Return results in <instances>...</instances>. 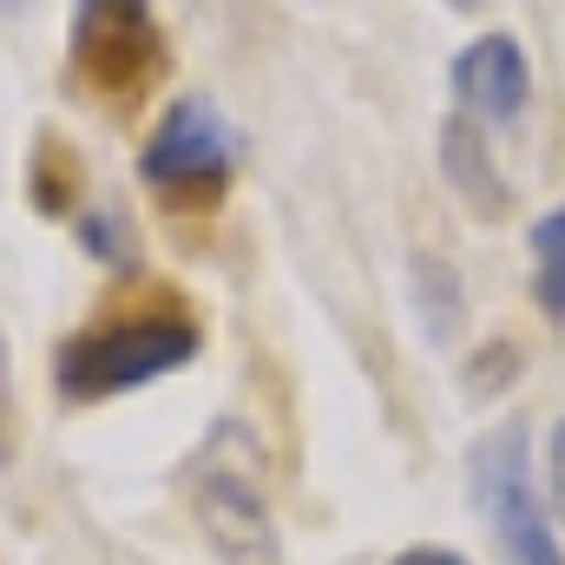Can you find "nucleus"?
Segmentation results:
<instances>
[{
  "label": "nucleus",
  "instance_id": "nucleus-1",
  "mask_svg": "<svg viewBox=\"0 0 565 565\" xmlns=\"http://www.w3.org/2000/svg\"><path fill=\"white\" fill-rule=\"evenodd\" d=\"M198 355V329L184 316H126V322H93L53 349V388L73 402L126 395L145 388Z\"/></svg>",
  "mask_w": 565,
  "mask_h": 565
},
{
  "label": "nucleus",
  "instance_id": "nucleus-2",
  "mask_svg": "<svg viewBox=\"0 0 565 565\" xmlns=\"http://www.w3.org/2000/svg\"><path fill=\"white\" fill-rule=\"evenodd\" d=\"M467 473H473V507L500 546V565H565L559 540L546 526V507L533 500V480H526V434L520 427H493L467 454Z\"/></svg>",
  "mask_w": 565,
  "mask_h": 565
},
{
  "label": "nucleus",
  "instance_id": "nucleus-3",
  "mask_svg": "<svg viewBox=\"0 0 565 565\" xmlns=\"http://www.w3.org/2000/svg\"><path fill=\"white\" fill-rule=\"evenodd\" d=\"M164 60V33L145 7H79L73 26V66L106 99H139Z\"/></svg>",
  "mask_w": 565,
  "mask_h": 565
},
{
  "label": "nucleus",
  "instance_id": "nucleus-4",
  "mask_svg": "<svg viewBox=\"0 0 565 565\" xmlns=\"http://www.w3.org/2000/svg\"><path fill=\"white\" fill-rule=\"evenodd\" d=\"M231 158H237V132H231V119H224L211 99L184 93V99L164 106L158 132H151V145H145V178L164 184V191L224 184V178H231Z\"/></svg>",
  "mask_w": 565,
  "mask_h": 565
},
{
  "label": "nucleus",
  "instance_id": "nucleus-5",
  "mask_svg": "<svg viewBox=\"0 0 565 565\" xmlns=\"http://www.w3.org/2000/svg\"><path fill=\"white\" fill-rule=\"evenodd\" d=\"M191 493H198V520H204L211 546L231 565H270L277 559V520H270V500H264V487L250 473H237V467L217 460V467L198 473Z\"/></svg>",
  "mask_w": 565,
  "mask_h": 565
},
{
  "label": "nucleus",
  "instance_id": "nucleus-6",
  "mask_svg": "<svg viewBox=\"0 0 565 565\" xmlns=\"http://www.w3.org/2000/svg\"><path fill=\"white\" fill-rule=\"evenodd\" d=\"M454 99L467 106V119L480 126H520L526 99H533V73L513 33H480L473 46H460L454 60Z\"/></svg>",
  "mask_w": 565,
  "mask_h": 565
},
{
  "label": "nucleus",
  "instance_id": "nucleus-7",
  "mask_svg": "<svg viewBox=\"0 0 565 565\" xmlns=\"http://www.w3.org/2000/svg\"><path fill=\"white\" fill-rule=\"evenodd\" d=\"M440 158H447V184L480 211V217H500L507 211V184H500V171H493V151L480 145V126L460 113V119H447V132H440Z\"/></svg>",
  "mask_w": 565,
  "mask_h": 565
},
{
  "label": "nucleus",
  "instance_id": "nucleus-8",
  "mask_svg": "<svg viewBox=\"0 0 565 565\" xmlns=\"http://www.w3.org/2000/svg\"><path fill=\"white\" fill-rule=\"evenodd\" d=\"M533 296L553 322H565V204L533 224Z\"/></svg>",
  "mask_w": 565,
  "mask_h": 565
},
{
  "label": "nucleus",
  "instance_id": "nucleus-9",
  "mask_svg": "<svg viewBox=\"0 0 565 565\" xmlns=\"http://www.w3.org/2000/svg\"><path fill=\"white\" fill-rule=\"evenodd\" d=\"M79 231H86V244H93L99 257H126V250H132V237H126L119 211H93V217H86Z\"/></svg>",
  "mask_w": 565,
  "mask_h": 565
},
{
  "label": "nucleus",
  "instance_id": "nucleus-10",
  "mask_svg": "<svg viewBox=\"0 0 565 565\" xmlns=\"http://www.w3.org/2000/svg\"><path fill=\"white\" fill-rule=\"evenodd\" d=\"M546 473H553V513L565 520V422L553 427V460H546Z\"/></svg>",
  "mask_w": 565,
  "mask_h": 565
},
{
  "label": "nucleus",
  "instance_id": "nucleus-11",
  "mask_svg": "<svg viewBox=\"0 0 565 565\" xmlns=\"http://www.w3.org/2000/svg\"><path fill=\"white\" fill-rule=\"evenodd\" d=\"M13 402H7V342H0V460H7V447H13Z\"/></svg>",
  "mask_w": 565,
  "mask_h": 565
},
{
  "label": "nucleus",
  "instance_id": "nucleus-12",
  "mask_svg": "<svg viewBox=\"0 0 565 565\" xmlns=\"http://www.w3.org/2000/svg\"><path fill=\"white\" fill-rule=\"evenodd\" d=\"M395 565H467L460 553H440V546H415V553H402Z\"/></svg>",
  "mask_w": 565,
  "mask_h": 565
},
{
  "label": "nucleus",
  "instance_id": "nucleus-13",
  "mask_svg": "<svg viewBox=\"0 0 565 565\" xmlns=\"http://www.w3.org/2000/svg\"><path fill=\"white\" fill-rule=\"evenodd\" d=\"M79 7H145V0H79Z\"/></svg>",
  "mask_w": 565,
  "mask_h": 565
},
{
  "label": "nucleus",
  "instance_id": "nucleus-14",
  "mask_svg": "<svg viewBox=\"0 0 565 565\" xmlns=\"http://www.w3.org/2000/svg\"><path fill=\"white\" fill-rule=\"evenodd\" d=\"M26 7H33V0H0V13H26Z\"/></svg>",
  "mask_w": 565,
  "mask_h": 565
},
{
  "label": "nucleus",
  "instance_id": "nucleus-15",
  "mask_svg": "<svg viewBox=\"0 0 565 565\" xmlns=\"http://www.w3.org/2000/svg\"><path fill=\"white\" fill-rule=\"evenodd\" d=\"M447 7H454V13H473V7H480V0H447Z\"/></svg>",
  "mask_w": 565,
  "mask_h": 565
}]
</instances>
